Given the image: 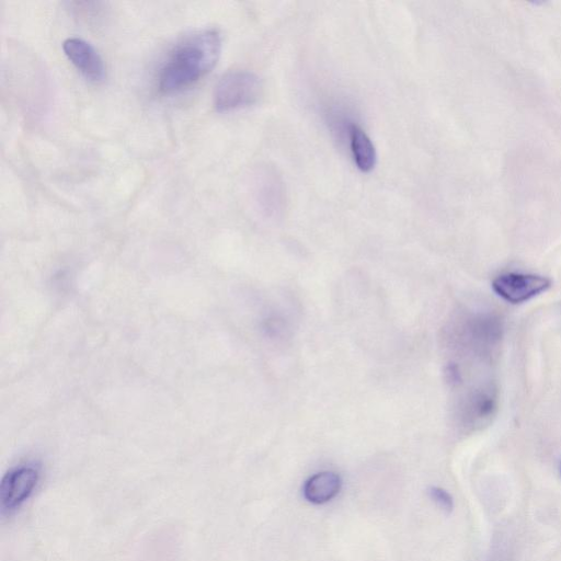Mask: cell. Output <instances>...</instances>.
<instances>
[{"label":"cell","instance_id":"cell-1","mask_svg":"<svg viewBox=\"0 0 561 561\" xmlns=\"http://www.w3.org/2000/svg\"><path fill=\"white\" fill-rule=\"evenodd\" d=\"M221 50V34L214 29L199 31L183 39L160 67L159 90L164 94H175L199 82L213 71Z\"/></svg>","mask_w":561,"mask_h":561},{"label":"cell","instance_id":"cell-2","mask_svg":"<svg viewBox=\"0 0 561 561\" xmlns=\"http://www.w3.org/2000/svg\"><path fill=\"white\" fill-rule=\"evenodd\" d=\"M262 91L260 78L249 71L226 73L214 91V107L225 113L255 105Z\"/></svg>","mask_w":561,"mask_h":561},{"label":"cell","instance_id":"cell-3","mask_svg":"<svg viewBox=\"0 0 561 561\" xmlns=\"http://www.w3.org/2000/svg\"><path fill=\"white\" fill-rule=\"evenodd\" d=\"M41 479L37 464H20L5 474L0 485V508L3 517L16 513L32 497Z\"/></svg>","mask_w":561,"mask_h":561},{"label":"cell","instance_id":"cell-4","mask_svg":"<svg viewBox=\"0 0 561 561\" xmlns=\"http://www.w3.org/2000/svg\"><path fill=\"white\" fill-rule=\"evenodd\" d=\"M552 280L535 274L506 273L492 282V289L511 304H522L546 292Z\"/></svg>","mask_w":561,"mask_h":561},{"label":"cell","instance_id":"cell-5","mask_svg":"<svg viewBox=\"0 0 561 561\" xmlns=\"http://www.w3.org/2000/svg\"><path fill=\"white\" fill-rule=\"evenodd\" d=\"M67 59L89 82L101 83L106 78V66L98 51L84 39L70 38L64 41Z\"/></svg>","mask_w":561,"mask_h":561},{"label":"cell","instance_id":"cell-6","mask_svg":"<svg viewBox=\"0 0 561 561\" xmlns=\"http://www.w3.org/2000/svg\"><path fill=\"white\" fill-rule=\"evenodd\" d=\"M341 487L342 480L337 473H317L306 480L303 486V496L313 505H325L338 496Z\"/></svg>","mask_w":561,"mask_h":561},{"label":"cell","instance_id":"cell-7","mask_svg":"<svg viewBox=\"0 0 561 561\" xmlns=\"http://www.w3.org/2000/svg\"><path fill=\"white\" fill-rule=\"evenodd\" d=\"M501 336V323L495 317H478L469 324V341L479 351L490 352L498 345Z\"/></svg>","mask_w":561,"mask_h":561},{"label":"cell","instance_id":"cell-8","mask_svg":"<svg viewBox=\"0 0 561 561\" xmlns=\"http://www.w3.org/2000/svg\"><path fill=\"white\" fill-rule=\"evenodd\" d=\"M348 136L354 162L363 173H370L377 160L375 146L370 136L356 123L350 125Z\"/></svg>","mask_w":561,"mask_h":561},{"label":"cell","instance_id":"cell-9","mask_svg":"<svg viewBox=\"0 0 561 561\" xmlns=\"http://www.w3.org/2000/svg\"><path fill=\"white\" fill-rule=\"evenodd\" d=\"M498 405L497 394L492 388L476 392L469 400V418L474 423H482L490 420L496 414Z\"/></svg>","mask_w":561,"mask_h":561},{"label":"cell","instance_id":"cell-10","mask_svg":"<svg viewBox=\"0 0 561 561\" xmlns=\"http://www.w3.org/2000/svg\"><path fill=\"white\" fill-rule=\"evenodd\" d=\"M263 186L259 191V197L261 198V204L263 206H280L282 204V191L278 180L274 178H268V182L265 181Z\"/></svg>","mask_w":561,"mask_h":561},{"label":"cell","instance_id":"cell-11","mask_svg":"<svg viewBox=\"0 0 561 561\" xmlns=\"http://www.w3.org/2000/svg\"><path fill=\"white\" fill-rule=\"evenodd\" d=\"M429 497L443 512L451 513L454 509V501L448 491L440 487L429 488Z\"/></svg>","mask_w":561,"mask_h":561}]
</instances>
